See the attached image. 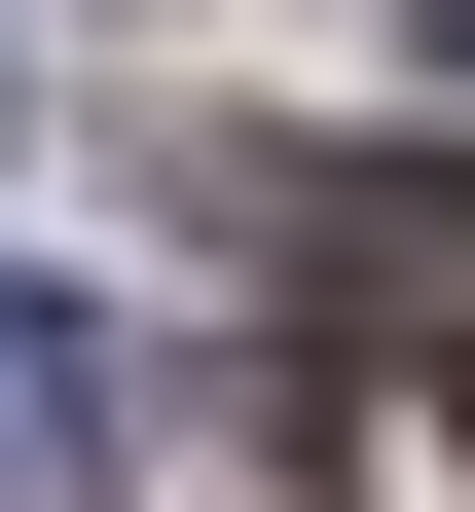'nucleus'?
Segmentation results:
<instances>
[{"label":"nucleus","mask_w":475,"mask_h":512,"mask_svg":"<svg viewBox=\"0 0 475 512\" xmlns=\"http://www.w3.org/2000/svg\"><path fill=\"white\" fill-rule=\"evenodd\" d=\"M256 256H293V366L366 330L402 403H475V147H293V183H256Z\"/></svg>","instance_id":"obj_1"},{"label":"nucleus","mask_w":475,"mask_h":512,"mask_svg":"<svg viewBox=\"0 0 475 512\" xmlns=\"http://www.w3.org/2000/svg\"><path fill=\"white\" fill-rule=\"evenodd\" d=\"M110 476H147V366H110L74 293L0 256V512H110Z\"/></svg>","instance_id":"obj_2"},{"label":"nucleus","mask_w":475,"mask_h":512,"mask_svg":"<svg viewBox=\"0 0 475 512\" xmlns=\"http://www.w3.org/2000/svg\"><path fill=\"white\" fill-rule=\"evenodd\" d=\"M439 37H475V0H439Z\"/></svg>","instance_id":"obj_3"}]
</instances>
